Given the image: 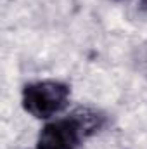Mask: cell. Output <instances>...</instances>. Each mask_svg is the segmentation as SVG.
<instances>
[{
    "mask_svg": "<svg viewBox=\"0 0 147 149\" xmlns=\"http://www.w3.org/2000/svg\"><path fill=\"white\" fill-rule=\"evenodd\" d=\"M104 125V116L97 111L78 109L68 116L47 123L37 141V149H80L83 142Z\"/></svg>",
    "mask_w": 147,
    "mask_h": 149,
    "instance_id": "6da1fadb",
    "label": "cell"
},
{
    "mask_svg": "<svg viewBox=\"0 0 147 149\" xmlns=\"http://www.w3.org/2000/svg\"><path fill=\"white\" fill-rule=\"evenodd\" d=\"M69 85L57 80H40L24 85L21 102L23 109L30 113L33 118L49 120L64 111L69 102Z\"/></svg>",
    "mask_w": 147,
    "mask_h": 149,
    "instance_id": "7a4b0ae2",
    "label": "cell"
},
{
    "mask_svg": "<svg viewBox=\"0 0 147 149\" xmlns=\"http://www.w3.org/2000/svg\"><path fill=\"white\" fill-rule=\"evenodd\" d=\"M140 3H142V7L147 10V0H140Z\"/></svg>",
    "mask_w": 147,
    "mask_h": 149,
    "instance_id": "3957f363",
    "label": "cell"
}]
</instances>
